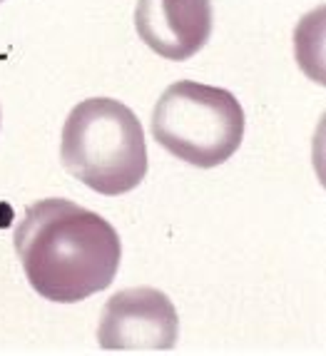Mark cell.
<instances>
[{"instance_id":"obj_1","label":"cell","mask_w":326,"mask_h":356,"mask_svg":"<svg viewBox=\"0 0 326 356\" xmlns=\"http://www.w3.org/2000/svg\"><path fill=\"white\" fill-rule=\"evenodd\" d=\"M15 252L30 286L48 302L72 304L113 284L122 259L115 227L70 200H40L15 227Z\"/></svg>"},{"instance_id":"obj_2","label":"cell","mask_w":326,"mask_h":356,"mask_svg":"<svg viewBox=\"0 0 326 356\" xmlns=\"http://www.w3.org/2000/svg\"><path fill=\"white\" fill-rule=\"evenodd\" d=\"M60 160L77 182L97 195H125L147 175L145 130L125 102L90 97L67 115Z\"/></svg>"},{"instance_id":"obj_3","label":"cell","mask_w":326,"mask_h":356,"mask_svg":"<svg viewBox=\"0 0 326 356\" xmlns=\"http://www.w3.org/2000/svg\"><path fill=\"white\" fill-rule=\"evenodd\" d=\"M152 135L177 160L209 170L239 149L244 110L229 90L179 80L154 105Z\"/></svg>"},{"instance_id":"obj_4","label":"cell","mask_w":326,"mask_h":356,"mask_svg":"<svg viewBox=\"0 0 326 356\" xmlns=\"http://www.w3.org/2000/svg\"><path fill=\"white\" fill-rule=\"evenodd\" d=\"M177 309L152 286L122 289L102 309L97 341L107 351H167L177 344Z\"/></svg>"},{"instance_id":"obj_5","label":"cell","mask_w":326,"mask_h":356,"mask_svg":"<svg viewBox=\"0 0 326 356\" xmlns=\"http://www.w3.org/2000/svg\"><path fill=\"white\" fill-rule=\"evenodd\" d=\"M212 0H137L140 40L165 60H190L209 42Z\"/></svg>"},{"instance_id":"obj_6","label":"cell","mask_w":326,"mask_h":356,"mask_svg":"<svg viewBox=\"0 0 326 356\" xmlns=\"http://www.w3.org/2000/svg\"><path fill=\"white\" fill-rule=\"evenodd\" d=\"M0 3H3V0H0Z\"/></svg>"}]
</instances>
